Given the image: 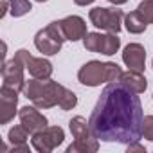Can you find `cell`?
<instances>
[{"label":"cell","instance_id":"6da1fadb","mask_svg":"<svg viewBox=\"0 0 153 153\" xmlns=\"http://www.w3.org/2000/svg\"><path fill=\"white\" fill-rule=\"evenodd\" d=\"M142 105L139 94L121 81L106 83L88 119L94 137L105 142L131 144L142 137Z\"/></svg>","mask_w":153,"mask_h":153},{"label":"cell","instance_id":"7a4b0ae2","mask_svg":"<svg viewBox=\"0 0 153 153\" xmlns=\"http://www.w3.org/2000/svg\"><path fill=\"white\" fill-rule=\"evenodd\" d=\"M24 96L38 108L47 110L52 106H59L61 110H72L78 105V96L72 90L65 88L58 81L49 79H36L33 78L31 81L25 83V88L22 90Z\"/></svg>","mask_w":153,"mask_h":153},{"label":"cell","instance_id":"3957f363","mask_svg":"<svg viewBox=\"0 0 153 153\" xmlns=\"http://www.w3.org/2000/svg\"><path fill=\"white\" fill-rule=\"evenodd\" d=\"M121 67L114 61H97V59H92V61H87L79 72H78V79L81 85H87V87H99L103 83H114V81H119L121 78Z\"/></svg>","mask_w":153,"mask_h":153},{"label":"cell","instance_id":"277c9868","mask_svg":"<svg viewBox=\"0 0 153 153\" xmlns=\"http://www.w3.org/2000/svg\"><path fill=\"white\" fill-rule=\"evenodd\" d=\"M74 142L67 148V153H96L99 149V139L94 137L90 124L85 117L76 115L68 123Z\"/></svg>","mask_w":153,"mask_h":153},{"label":"cell","instance_id":"5b68a950","mask_svg":"<svg viewBox=\"0 0 153 153\" xmlns=\"http://www.w3.org/2000/svg\"><path fill=\"white\" fill-rule=\"evenodd\" d=\"M65 33L61 29L59 20L51 22L45 29H40L34 36V45L43 56H54L61 51V45L65 42Z\"/></svg>","mask_w":153,"mask_h":153},{"label":"cell","instance_id":"8992f818","mask_svg":"<svg viewBox=\"0 0 153 153\" xmlns=\"http://www.w3.org/2000/svg\"><path fill=\"white\" fill-rule=\"evenodd\" d=\"M88 18L92 22V25H96L97 29L119 34V31L123 27L124 15L121 9H115V7H94V9H90Z\"/></svg>","mask_w":153,"mask_h":153},{"label":"cell","instance_id":"52a82bcc","mask_svg":"<svg viewBox=\"0 0 153 153\" xmlns=\"http://www.w3.org/2000/svg\"><path fill=\"white\" fill-rule=\"evenodd\" d=\"M65 139V131L61 126H47L40 131H36L31 139L33 148L40 153H51L52 149H56L59 144H63Z\"/></svg>","mask_w":153,"mask_h":153},{"label":"cell","instance_id":"ba28073f","mask_svg":"<svg viewBox=\"0 0 153 153\" xmlns=\"http://www.w3.org/2000/svg\"><path fill=\"white\" fill-rule=\"evenodd\" d=\"M15 58H18L25 65V70H29V74L36 79H49L52 76V63L45 58H34L25 49L16 51Z\"/></svg>","mask_w":153,"mask_h":153},{"label":"cell","instance_id":"9c48e42d","mask_svg":"<svg viewBox=\"0 0 153 153\" xmlns=\"http://www.w3.org/2000/svg\"><path fill=\"white\" fill-rule=\"evenodd\" d=\"M24 70H25V65L18 59V58H13L9 61H4L2 65V85L6 87H11V88H16L18 92L25 88V78H24Z\"/></svg>","mask_w":153,"mask_h":153},{"label":"cell","instance_id":"30bf717a","mask_svg":"<svg viewBox=\"0 0 153 153\" xmlns=\"http://www.w3.org/2000/svg\"><path fill=\"white\" fill-rule=\"evenodd\" d=\"M18 106V90L2 85L0 88V124H7L15 119Z\"/></svg>","mask_w":153,"mask_h":153},{"label":"cell","instance_id":"8fae6325","mask_svg":"<svg viewBox=\"0 0 153 153\" xmlns=\"http://www.w3.org/2000/svg\"><path fill=\"white\" fill-rule=\"evenodd\" d=\"M18 119H20V124L31 133V135H34L36 131H40V130H43V128H47V117L43 115V114H40L38 112V106H24V108H20L18 110Z\"/></svg>","mask_w":153,"mask_h":153},{"label":"cell","instance_id":"7c38bea8","mask_svg":"<svg viewBox=\"0 0 153 153\" xmlns=\"http://www.w3.org/2000/svg\"><path fill=\"white\" fill-rule=\"evenodd\" d=\"M123 61L128 70L144 72L146 68V49L140 43H128L123 51Z\"/></svg>","mask_w":153,"mask_h":153},{"label":"cell","instance_id":"4fadbf2b","mask_svg":"<svg viewBox=\"0 0 153 153\" xmlns=\"http://www.w3.org/2000/svg\"><path fill=\"white\" fill-rule=\"evenodd\" d=\"M59 24H61V29L68 42H78L87 36V22L78 15H70V16L59 20Z\"/></svg>","mask_w":153,"mask_h":153},{"label":"cell","instance_id":"5bb4252c","mask_svg":"<svg viewBox=\"0 0 153 153\" xmlns=\"http://www.w3.org/2000/svg\"><path fill=\"white\" fill-rule=\"evenodd\" d=\"M119 81H121L126 88H130L131 92H135V94H142V92L148 88V79L144 78L142 72H135V70L123 72L121 78H119Z\"/></svg>","mask_w":153,"mask_h":153},{"label":"cell","instance_id":"9a60e30c","mask_svg":"<svg viewBox=\"0 0 153 153\" xmlns=\"http://www.w3.org/2000/svg\"><path fill=\"white\" fill-rule=\"evenodd\" d=\"M124 27H126V31L131 33V34H142V33L146 31V27H148V22H146V20L140 16V13L135 9V11L124 15Z\"/></svg>","mask_w":153,"mask_h":153},{"label":"cell","instance_id":"2e32d148","mask_svg":"<svg viewBox=\"0 0 153 153\" xmlns=\"http://www.w3.org/2000/svg\"><path fill=\"white\" fill-rule=\"evenodd\" d=\"M121 47V38L115 34V33H108V34H103V42H101V54L105 56H114Z\"/></svg>","mask_w":153,"mask_h":153},{"label":"cell","instance_id":"e0dca14e","mask_svg":"<svg viewBox=\"0 0 153 153\" xmlns=\"http://www.w3.org/2000/svg\"><path fill=\"white\" fill-rule=\"evenodd\" d=\"M29 131L22 126V124H18V126H13L11 130H9V133H7V140L11 142V146H18V144H27V139H29Z\"/></svg>","mask_w":153,"mask_h":153},{"label":"cell","instance_id":"ac0fdd59","mask_svg":"<svg viewBox=\"0 0 153 153\" xmlns=\"http://www.w3.org/2000/svg\"><path fill=\"white\" fill-rule=\"evenodd\" d=\"M9 11H11V15L15 16V18H20V16H24V15H27L31 9H33V6H31V2L29 0H9Z\"/></svg>","mask_w":153,"mask_h":153},{"label":"cell","instance_id":"d6986e66","mask_svg":"<svg viewBox=\"0 0 153 153\" xmlns=\"http://www.w3.org/2000/svg\"><path fill=\"white\" fill-rule=\"evenodd\" d=\"M101 42H103L101 33H87V36L83 38V45L90 52H99L101 51Z\"/></svg>","mask_w":153,"mask_h":153},{"label":"cell","instance_id":"ffe728a7","mask_svg":"<svg viewBox=\"0 0 153 153\" xmlns=\"http://www.w3.org/2000/svg\"><path fill=\"white\" fill-rule=\"evenodd\" d=\"M137 11L148 24H153V0H142L137 6Z\"/></svg>","mask_w":153,"mask_h":153},{"label":"cell","instance_id":"44dd1931","mask_svg":"<svg viewBox=\"0 0 153 153\" xmlns=\"http://www.w3.org/2000/svg\"><path fill=\"white\" fill-rule=\"evenodd\" d=\"M142 135L144 139L153 142V115H146L142 121Z\"/></svg>","mask_w":153,"mask_h":153},{"label":"cell","instance_id":"7402d4cb","mask_svg":"<svg viewBox=\"0 0 153 153\" xmlns=\"http://www.w3.org/2000/svg\"><path fill=\"white\" fill-rule=\"evenodd\" d=\"M133 151H139V153H146V148L142 144H139V140L128 144V153H133Z\"/></svg>","mask_w":153,"mask_h":153},{"label":"cell","instance_id":"603a6c76","mask_svg":"<svg viewBox=\"0 0 153 153\" xmlns=\"http://www.w3.org/2000/svg\"><path fill=\"white\" fill-rule=\"evenodd\" d=\"M13 153H29V146L27 144H18V146H11Z\"/></svg>","mask_w":153,"mask_h":153},{"label":"cell","instance_id":"cb8c5ba5","mask_svg":"<svg viewBox=\"0 0 153 153\" xmlns=\"http://www.w3.org/2000/svg\"><path fill=\"white\" fill-rule=\"evenodd\" d=\"M7 9H11L9 7V0H4V2H2V13H0V16H2V18L7 15Z\"/></svg>","mask_w":153,"mask_h":153},{"label":"cell","instance_id":"d4e9b609","mask_svg":"<svg viewBox=\"0 0 153 153\" xmlns=\"http://www.w3.org/2000/svg\"><path fill=\"white\" fill-rule=\"evenodd\" d=\"M92 2H94V0H74L76 6H90Z\"/></svg>","mask_w":153,"mask_h":153},{"label":"cell","instance_id":"484cf974","mask_svg":"<svg viewBox=\"0 0 153 153\" xmlns=\"http://www.w3.org/2000/svg\"><path fill=\"white\" fill-rule=\"evenodd\" d=\"M110 4H114V6H123V4H126L128 0H108Z\"/></svg>","mask_w":153,"mask_h":153},{"label":"cell","instance_id":"4316f807","mask_svg":"<svg viewBox=\"0 0 153 153\" xmlns=\"http://www.w3.org/2000/svg\"><path fill=\"white\" fill-rule=\"evenodd\" d=\"M36 2H47V0H36Z\"/></svg>","mask_w":153,"mask_h":153},{"label":"cell","instance_id":"83f0119b","mask_svg":"<svg viewBox=\"0 0 153 153\" xmlns=\"http://www.w3.org/2000/svg\"><path fill=\"white\" fill-rule=\"evenodd\" d=\"M151 67H153V61H151Z\"/></svg>","mask_w":153,"mask_h":153}]
</instances>
